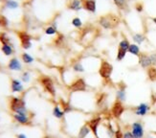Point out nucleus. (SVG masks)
<instances>
[{"label": "nucleus", "mask_w": 156, "mask_h": 138, "mask_svg": "<svg viewBox=\"0 0 156 138\" xmlns=\"http://www.w3.org/2000/svg\"><path fill=\"white\" fill-rule=\"evenodd\" d=\"M64 111L63 110L60 108V106H58V105H57V106H55V107H54V109H53V115L56 117V118H58V119H62V118H63L64 117Z\"/></svg>", "instance_id": "23"}, {"label": "nucleus", "mask_w": 156, "mask_h": 138, "mask_svg": "<svg viewBox=\"0 0 156 138\" xmlns=\"http://www.w3.org/2000/svg\"><path fill=\"white\" fill-rule=\"evenodd\" d=\"M150 56H151V59L152 66L156 65V52L155 53H152V54H150Z\"/></svg>", "instance_id": "39"}, {"label": "nucleus", "mask_w": 156, "mask_h": 138, "mask_svg": "<svg viewBox=\"0 0 156 138\" xmlns=\"http://www.w3.org/2000/svg\"><path fill=\"white\" fill-rule=\"evenodd\" d=\"M113 72V65L106 60H101L99 68V74L105 81H109Z\"/></svg>", "instance_id": "3"}, {"label": "nucleus", "mask_w": 156, "mask_h": 138, "mask_svg": "<svg viewBox=\"0 0 156 138\" xmlns=\"http://www.w3.org/2000/svg\"><path fill=\"white\" fill-rule=\"evenodd\" d=\"M138 58H139V64L142 68L147 69L152 66L151 59L150 55H147L146 53H141Z\"/></svg>", "instance_id": "11"}, {"label": "nucleus", "mask_w": 156, "mask_h": 138, "mask_svg": "<svg viewBox=\"0 0 156 138\" xmlns=\"http://www.w3.org/2000/svg\"><path fill=\"white\" fill-rule=\"evenodd\" d=\"M127 52L129 53V54H131V55H133V56H136V57H139L140 54H141L140 47L136 43H130L129 48H128V51Z\"/></svg>", "instance_id": "21"}, {"label": "nucleus", "mask_w": 156, "mask_h": 138, "mask_svg": "<svg viewBox=\"0 0 156 138\" xmlns=\"http://www.w3.org/2000/svg\"><path fill=\"white\" fill-rule=\"evenodd\" d=\"M71 24L75 27V28H81L83 25V21H81V19L80 17H74L71 21Z\"/></svg>", "instance_id": "31"}, {"label": "nucleus", "mask_w": 156, "mask_h": 138, "mask_svg": "<svg viewBox=\"0 0 156 138\" xmlns=\"http://www.w3.org/2000/svg\"><path fill=\"white\" fill-rule=\"evenodd\" d=\"M123 138H134L132 133H131V130L130 132H126L123 133Z\"/></svg>", "instance_id": "40"}, {"label": "nucleus", "mask_w": 156, "mask_h": 138, "mask_svg": "<svg viewBox=\"0 0 156 138\" xmlns=\"http://www.w3.org/2000/svg\"><path fill=\"white\" fill-rule=\"evenodd\" d=\"M10 109L13 113H27L26 103L23 99L18 97H12L10 99Z\"/></svg>", "instance_id": "2"}, {"label": "nucleus", "mask_w": 156, "mask_h": 138, "mask_svg": "<svg viewBox=\"0 0 156 138\" xmlns=\"http://www.w3.org/2000/svg\"><path fill=\"white\" fill-rule=\"evenodd\" d=\"M114 138H123V132L121 130V129H117L115 130V135H114Z\"/></svg>", "instance_id": "36"}, {"label": "nucleus", "mask_w": 156, "mask_h": 138, "mask_svg": "<svg viewBox=\"0 0 156 138\" xmlns=\"http://www.w3.org/2000/svg\"><path fill=\"white\" fill-rule=\"evenodd\" d=\"M8 68L10 69V70H12V71H20V70H21L22 66H21V64H20V61L18 60V59L12 58L9 61Z\"/></svg>", "instance_id": "17"}, {"label": "nucleus", "mask_w": 156, "mask_h": 138, "mask_svg": "<svg viewBox=\"0 0 156 138\" xmlns=\"http://www.w3.org/2000/svg\"><path fill=\"white\" fill-rule=\"evenodd\" d=\"M106 102V94L105 93H100L97 95L96 98V105L99 107V108H103L104 106L105 105Z\"/></svg>", "instance_id": "20"}, {"label": "nucleus", "mask_w": 156, "mask_h": 138, "mask_svg": "<svg viewBox=\"0 0 156 138\" xmlns=\"http://www.w3.org/2000/svg\"><path fill=\"white\" fill-rule=\"evenodd\" d=\"M13 119H15L17 123L23 126H30L31 125V120L27 113H13L12 115Z\"/></svg>", "instance_id": "12"}, {"label": "nucleus", "mask_w": 156, "mask_h": 138, "mask_svg": "<svg viewBox=\"0 0 156 138\" xmlns=\"http://www.w3.org/2000/svg\"><path fill=\"white\" fill-rule=\"evenodd\" d=\"M101 116H98V117H95V118L91 119L90 121H88L86 124L88 125V127L90 128V130L91 133L94 134V136L96 138H101L98 134V129L101 125Z\"/></svg>", "instance_id": "9"}, {"label": "nucleus", "mask_w": 156, "mask_h": 138, "mask_svg": "<svg viewBox=\"0 0 156 138\" xmlns=\"http://www.w3.org/2000/svg\"><path fill=\"white\" fill-rule=\"evenodd\" d=\"M90 133H91L90 128L88 127V125L85 123L84 125L80 129L79 133H78V138H86V136Z\"/></svg>", "instance_id": "19"}, {"label": "nucleus", "mask_w": 156, "mask_h": 138, "mask_svg": "<svg viewBox=\"0 0 156 138\" xmlns=\"http://www.w3.org/2000/svg\"><path fill=\"white\" fill-rule=\"evenodd\" d=\"M1 51H2V53L5 55V56H11V55H12V53H13L12 47L11 46L10 43L2 44L1 45Z\"/></svg>", "instance_id": "24"}, {"label": "nucleus", "mask_w": 156, "mask_h": 138, "mask_svg": "<svg viewBox=\"0 0 156 138\" xmlns=\"http://www.w3.org/2000/svg\"><path fill=\"white\" fill-rule=\"evenodd\" d=\"M125 110H126V107L123 105V103L116 100L113 103L112 107H111V115H112L113 118L119 119V118H121V116L123 115V113L125 112Z\"/></svg>", "instance_id": "8"}, {"label": "nucleus", "mask_w": 156, "mask_h": 138, "mask_svg": "<svg viewBox=\"0 0 156 138\" xmlns=\"http://www.w3.org/2000/svg\"><path fill=\"white\" fill-rule=\"evenodd\" d=\"M81 1H83V0H81Z\"/></svg>", "instance_id": "45"}, {"label": "nucleus", "mask_w": 156, "mask_h": 138, "mask_svg": "<svg viewBox=\"0 0 156 138\" xmlns=\"http://www.w3.org/2000/svg\"><path fill=\"white\" fill-rule=\"evenodd\" d=\"M129 45H130V42L128 41V39L125 38L123 40L120 41V43L118 45V51H117V57H116V60L118 61H121L123 60L126 56V53L128 51V48H129Z\"/></svg>", "instance_id": "5"}, {"label": "nucleus", "mask_w": 156, "mask_h": 138, "mask_svg": "<svg viewBox=\"0 0 156 138\" xmlns=\"http://www.w3.org/2000/svg\"><path fill=\"white\" fill-rule=\"evenodd\" d=\"M39 82L47 93H49L52 97H56V87L51 78L47 77V76H42V77L39 79Z\"/></svg>", "instance_id": "4"}, {"label": "nucleus", "mask_w": 156, "mask_h": 138, "mask_svg": "<svg viewBox=\"0 0 156 138\" xmlns=\"http://www.w3.org/2000/svg\"><path fill=\"white\" fill-rule=\"evenodd\" d=\"M135 9H136V11L138 13H142V12L144 11V5H143V3H141V2L136 3V5H135Z\"/></svg>", "instance_id": "35"}, {"label": "nucleus", "mask_w": 156, "mask_h": 138, "mask_svg": "<svg viewBox=\"0 0 156 138\" xmlns=\"http://www.w3.org/2000/svg\"><path fill=\"white\" fill-rule=\"evenodd\" d=\"M106 133H107L108 136H109L110 138H113L114 135H115V129H113V127H112V125L110 123H108L107 126H106Z\"/></svg>", "instance_id": "34"}, {"label": "nucleus", "mask_w": 156, "mask_h": 138, "mask_svg": "<svg viewBox=\"0 0 156 138\" xmlns=\"http://www.w3.org/2000/svg\"><path fill=\"white\" fill-rule=\"evenodd\" d=\"M81 4H83V9H84L85 11L92 13H96L97 11L96 0H83Z\"/></svg>", "instance_id": "14"}, {"label": "nucleus", "mask_w": 156, "mask_h": 138, "mask_svg": "<svg viewBox=\"0 0 156 138\" xmlns=\"http://www.w3.org/2000/svg\"><path fill=\"white\" fill-rule=\"evenodd\" d=\"M0 42H1V44L10 43L11 42V38L7 36L6 33H0Z\"/></svg>", "instance_id": "32"}, {"label": "nucleus", "mask_w": 156, "mask_h": 138, "mask_svg": "<svg viewBox=\"0 0 156 138\" xmlns=\"http://www.w3.org/2000/svg\"><path fill=\"white\" fill-rule=\"evenodd\" d=\"M2 1H4V2H6V1H8V0H2Z\"/></svg>", "instance_id": "43"}, {"label": "nucleus", "mask_w": 156, "mask_h": 138, "mask_svg": "<svg viewBox=\"0 0 156 138\" xmlns=\"http://www.w3.org/2000/svg\"><path fill=\"white\" fill-rule=\"evenodd\" d=\"M131 133L134 136V138H143L145 132H144V127L142 125V123L137 121L134 122L131 125Z\"/></svg>", "instance_id": "10"}, {"label": "nucleus", "mask_w": 156, "mask_h": 138, "mask_svg": "<svg viewBox=\"0 0 156 138\" xmlns=\"http://www.w3.org/2000/svg\"><path fill=\"white\" fill-rule=\"evenodd\" d=\"M16 138H27V136L25 135V134H17L16 135Z\"/></svg>", "instance_id": "41"}, {"label": "nucleus", "mask_w": 156, "mask_h": 138, "mask_svg": "<svg viewBox=\"0 0 156 138\" xmlns=\"http://www.w3.org/2000/svg\"><path fill=\"white\" fill-rule=\"evenodd\" d=\"M21 60L24 64H30L34 61V58L28 53H22L21 54Z\"/></svg>", "instance_id": "27"}, {"label": "nucleus", "mask_w": 156, "mask_h": 138, "mask_svg": "<svg viewBox=\"0 0 156 138\" xmlns=\"http://www.w3.org/2000/svg\"><path fill=\"white\" fill-rule=\"evenodd\" d=\"M147 76L151 81H156V68L154 66L147 68Z\"/></svg>", "instance_id": "29"}, {"label": "nucleus", "mask_w": 156, "mask_h": 138, "mask_svg": "<svg viewBox=\"0 0 156 138\" xmlns=\"http://www.w3.org/2000/svg\"><path fill=\"white\" fill-rule=\"evenodd\" d=\"M73 70L75 71V72H78V73H83L85 71L83 65L81 64V63H80V61H77V63L74 64V65H73Z\"/></svg>", "instance_id": "30"}, {"label": "nucleus", "mask_w": 156, "mask_h": 138, "mask_svg": "<svg viewBox=\"0 0 156 138\" xmlns=\"http://www.w3.org/2000/svg\"><path fill=\"white\" fill-rule=\"evenodd\" d=\"M98 23L104 29L111 30L119 25L120 18L116 15H114V13H107V15H104L99 18Z\"/></svg>", "instance_id": "1"}, {"label": "nucleus", "mask_w": 156, "mask_h": 138, "mask_svg": "<svg viewBox=\"0 0 156 138\" xmlns=\"http://www.w3.org/2000/svg\"><path fill=\"white\" fill-rule=\"evenodd\" d=\"M71 92H84L87 90V84L83 78H79L74 81L68 86Z\"/></svg>", "instance_id": "6"}, {"label": "nucleus", "mask_w": 156, "mask_h": 138, "mask_svg": "<svg viewBox=\"0 0 156 138\" xmlns=\"http://www.w3.org/2000/svg\"><path fill=\"white\" fill-rule=\"evenodd\" d=\"M45 34H48V36H53V34H57V27L56 26H49L47 27V28L45 29Z\"/></svg>", "instance_id": "33"}, {"label": "nucleus", "mask_w": 156, "mask_h": 138, "mask_svg": "<svg viewBox=\"0 0 156 138\" xmlns=\"http://www.w3.org/2000/svg\"><path fill=\"white\" fill-rule=\"evenodd\" d=\"M67 8L71 11L79 12L83 9V4H81V0H70L69 3L67 4Z\"/></svg>", "instance_id": "18"}, {"label": "nucleus", "mask_w": 156, "mask_h": 138, "mask_svg": "<svg viewBox=\"0 0 156 138\" xmlns=\"http://www.w3.org/2000/svg\"><path fill=\"white\" fill-rule=\"evenodd\" d=\"M22 81L24 82H28L30 81V74L28 72H24L22 74Z\"/></svg>", "instance_id": "37"}, {"label": "nucleus", "mask_w": 156, "mask_h": 138, "mask_svg": "<svg viewBox=\"0 0 156 138\" xmlns=\"http://www.w3.org/2000/svg\"><path fill=\"white\" fill-rule=\"evenodd\" d=\"M17 37L20 40V44H21V47L23 49L28 50L32 47V37L28 33L19 31L17 32Z\"/></svg>", "instance_id": "7"}, {"label": "nucleus", "mask_w": 156, "mask_h": 138, "mask_svg": "<svg viewBox=\"0 0 156 138\" xmlns=\"http://www.w3.org/2000/svg\"><path fill=\"white\" fill-rule=\"evenodd\" d=\"M11 89L12 93H19L23 90V85L20 81L16 79H12L11 81Z\"/></svg>", "instance_id": "16"}, {"label": "nucleus", "mask_w": 156, "mask_h": 138, "mask_svg": "<svg viewBox=\"0 0 156 138\" xmlns=\"http://www.w3.org/2000/svg\"><path fill=\"white\" fill-rule=\"evenodd\" d=\"M132 39L134 40V42L140 45L144 42V41L146 40V37H145V34H141V33H136V34H134L133 36H132Z\"/></svg>", "instance_id": "22"}, {"label": "nucleus", "mask_w": 156, "mask_h": 138, "mask_svg": "<svg viewBox=\"0 0 156 138\" xmlns=\"http://www.w3.org/2000/svg\"><path fill=\"white\" fill-rule=\"evenodd\" d=\"M6 8L8 9H11V10H16L19 7V3L16 0H8V1L5 2V5H4Z\"/></svg>", "instance_id": "26"}, {"label": "nucleus", "mask_w": 156, "mask_h": 138, "mask_svg": "<svg viewBox=\"0 0 156 138\" xmlns=\"http://www.w3.org/2000/svg\"><path fill=\"white\" fill-rule=\"evenodd\" d=\"M151 110V106L147 103H142L134 109V113L138 116H146Z\"/></svg>", "instance_id": "13"}, {"label": "nucleus", "mask_w": 156, "mask_h": 138, "mask_svg": "<svg viewBox=\"0 0 156 138\" xmlns=\"http://www.w3.org/2000/svg\"><path fill=\"white\" fill-rule=\"evenodd\" d=\"M60 106L62 107V110L64 111V113H69L71 111H73V107L70 106L69 103H67L65 101H63L62 99H60Z\"/></svg>", "instance_id": "25"}, {"label": "nucleus", "mask_w": 156, "mask_h": 138, "mask_svg": "<svg viewBox=\"0 0 156 138\" xmlns=\"http://www.w3.org/2000/svg\"><path fill=\"white\" fill-rule=\"evenodd\" d=\"M152 21H153V22H154V24L156 25V17H153V18H152Z\"/></svg>", "instance_id": "42"}, {"label": "nucleus", "mask_w": 156, "mask_h": 138, "mask_svg": "<svg viewBox=\"0 0 156 138\" xmlns=\"http://www.w3.org/2000/svg\"><path fill=\"white\" fill-rule=\"evenodd\" d=\"M116 100L124 103L126 100V85L125 84H119V88L116 92Z\"/></svg>", "instance_id": "15"}, {"label": "nucleus", "mask_w": 156, "mask_h": 138, "mask_svg": "<svg viewBox=\"0 0 156 138\" xmlns=\"http://www.w3.org/2000/svg\"><path fill=\"white\" fill-rule=\"evenodd\" d=\"M126 1H131V0H126Z\"/></svg>", "instance_id": "44"}, {"label": "nucleus", "mask_w": 156, "mask_h": 138, "mask_svg": "<svg viewBox=\"0 0 156 138\" xmlns=\"http://www.w3.org/2000/svg\"><path fill=\"white\" fill-rule=\"evenodd\" d=\"M0 26H2V27L8 26V21H7V19L4 16L0 17Z\"/></svg>", "instance_id": "38"}, {"label": "nucleus", "mask_w": 156, "mask_h": 138, "mask_svg": "<svg viewBox=\"0 0 156 138\" xmlns=\"http://www.w3.org/2000/svg\"><path fill=\"white\" fill-rule=\"evenodd\" d=\"M112 1L121 10H125L126 8V6H127V1H126V0H112Z\"/></svg>", "instance_id": "28"}]
</instances>
